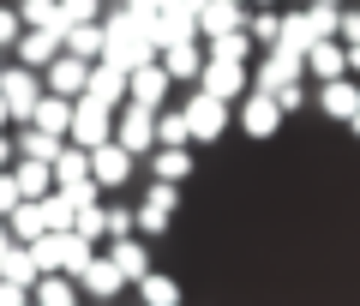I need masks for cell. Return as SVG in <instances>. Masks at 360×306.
I'll return each mask as SVG.
<instances>
[{
	"instance_id": "6f0895ef",
	"label": "cell",
	"mask_w": 360,
	"mask_h": 306,
	"mask_svg": "<svg viewBox=\"0 0 360 306\" xmlns=\"http://www.w3.org/2000/svg\"><path fill=\"white\" fill-rule=\"evenodd\" d=\"M330 6H342V0H330Z\"/></svg>"
},
{
	"instance_id": "74e56055",
	"label": "cell",
	"mask_w": 360,
	"mask_h": 306,
	"mask_svg": "<svg viewBox=\"0 0 360 306\" xmlns=\"http://www.w3.org/2000/svg\"><path fill=\"white\" fill-rule=\"evenodd\" d=\"M139 294H144V300H150V306H174V300H180V288H174V282H168V276H156V270H150V276L139 282Z\"/></svg>"
},
{
	"instance_id": "4316f807",
	"label": "cell",
	"mask_w": 360,
	"mask_h": 306,
	"mask_svg": "<svg viewBox=\"0 0 360 306\" xmlns=\"http://www.w3.org/2000/svg\"><path fill=\"white\" fill-rule=\"evenodd\" d=\"M0 276H13V282H25V288H37L42 264H37V253H30V241H13V253L0 258Z\"/></svg>"
},
{
	"instance_id": "52a82bcc",
	"label": "cell",
	"mask_w": 360,
	"mask_h": 306,
	"mask_svg": "<svg viewBox=\"0 0 360 306\" xmlns=\"http://www.w3.org/2000/svg\"><path fill=\"white\" fill-rule=\"evenodd\" d=\"M42 84L60 90V96H84V90H90V60L72 54V49H60L49 66H42Z\"/></svg>"
},
{
	"instance_id": "484cf974",
	"label": "cell",
	"mask_w": 360,
	"mask_h": 306,
	"mask_svg": "<svg viewBox=\"0 0 360 306\" xmlns=\"http://www.w3.org/2000/svg\"><path fill=\"white\" fill-rule=\"evenodd\" d=\"M60 132H49V127H37V120H25V127H18V156H42V162H54V156H60Z\"/></svg>"
},
{
	"instance_id": "6da1fadb",
	"label": "cell",
	"mask_w": 360,
	"mask_h": 306,
	"mask_svg": "<svg viewBox=\"0 0 360 306\" xmlns=\"http://www.w3.org/2000/svg\"><path fill=\"white\" fill-rule=\"evenodd\" d=\"M103 25H108V54H115L120 66H144V60H156V18H139V13H127V6H108L103 13Z\"/></svg>"
},
{
	"instance_id": "b9f144b4",
	"label": "cell",
	"mask_w": 360,
	"mask_h": 306,
	"mask_svg": "<svg viewBox=\"0 0 360 306\" xmlns=\"http://www.w3.org/2000/svg\"><path fill=\"white\" fill-rule=\"evenodd\" d=\"M60 192H66V198L78 204V210H84V204H96V192H103V180H96V174H84V180H66Z\"/></svg>"
},
{
	"instance_id": "8fae6325",
	"label": "cell",
	"mask_w": 360,
	"mask_h": 306,
	"mask_svg": "<svg viewBox=\"0 0 360 306\" xmlns=\"http://www.w3.org/2000/svg\"><path fill=\"white\" fill-rule=\"evenodd\" d=\"M180 180H156V186H150V198H144L139 204V234H144V241H156V234H162L168 229V217H174V204H180Z\"/></svg>"
},
{
	"instance_id": "f35d334b",
	"label": "cell",
	"mask_w": 360,
	"mask_h": 306,
	"mask_svg": "<svg viewBox=\"0 0 360 306\" xmlns=\"http://www.w3.org/2000/svg\"><path fill=\"white\" fill-rule=\"evenodd\" d=\"M18 18H25V30L30 25H54V18H60V0H18Z\"/></svg>"
},
{
	"instance_id": "681fc988",
	"label": "cell",
	"mask_w": 360,
	"mask_h": 306,
	"mask_svg": "<svg viewBox=\"0 0 360 306\" xmlns=\"http://www.w3.org/2000/svg\"><path fill=\"white\" fill-rule=\"evenodd\" d=\"M13 162H18V156H13V144H6V132H0V174H6Z\"/></svg>"
},
{
	"instance_id": "f907efd6",
	"label": "cell",
	"mask_w": 360,
	"mask_h": 306,
	"mask_svg": "<svg viewBox=\"0 0 360 306\" xmlns=\"http://www.w3.org/2000/svg\"><path fill=\"white\" fill-rule=\"evenodd\" d=\"M348 72L360 78V42H348Z\"/></svg>"
},
{
	"instance_id": "9a60e30c",
	"label": "cell",
	"mask_w": 360,
	"mask_h": 306,
	"mask_svg": "<svg viewBox=\"0 0 360 306\" xmlns=\"http://www.w3.org/2000/svg\"><path fill=\"white\" fill-rule=\"evenodd\" d=\"M78 288H84L90 300H115V294L127 288V276H120V264H115V258H90V264L78 270Z\"/></svg>"
},
{
	"instance_id": "7dc6e473",
	"label": "cell",
	"mask_w": 360,
	"mask_h": 306,
	"mask_svg": "<svg viewBox=\"0 0 360 306\" xmlns=\"http://www.w3.org/2000/svg\"><path fill=\"white\" fill-rule=\"evenodd\" d=\"M276 102H283V108H288V115H295V108H300V102H307V90H300V84H288V90H276Z\"/></svg>"
},
{
	"instance_id": "7a4b0ae2",
	"label": "cell",
	"mask_w": 360,
	"mask_h": 306,
	"mask_svg": "<svg viewBox=\"0 0 360 306\" xmlns=\"http://www.w3.org/2000/svg\"><path fill=\"white\" fill-rule=\"evenodd\" d=\"M42 72L37 66H25V60H13V66H0V96H6V108H13V120L25 127L30 115H37V102H42Z\"/></svg>"
},
{
	"instance_id": "1f68e13d",
	"label": "cell",
	"mask_w": 360,
	"mask_h": 306,
	"mask_svg": "<svg viewBox=\"0 0 360 306\" xmlns=\"http://www.w3.org/2000/svg\"><path fill=\"white\" fill-rule=\"evenodd\" d=\"M186 174H193L186 144H156V180H186Z\"/></svg>"
},
{
	"instance_id": "bcb514c9",
	"label": "cell",
	"mask_w": 360,
	"mask_h": 306,
	"mask_svg": "<svg viewBox=\"0 0 360 306\" xmlns=\"http://www.w3.org/2000/svg\"><path fill=\"white\" fill-rule=\"evenodd\" d=\"M120 6H127V13H139V18H156L168 0H120Z\"/></svg>"
},
{
	"instance_id": "e0dca14e",
	"label": "cell",
	"mask_w": 360,
	"mask_h": 306,
	"mask_svg": "<svg viewBox=\"0 0 360 306\" xmlns=\"http://www.w3.org/2000/svg\"><path fill=\"white\" fill-rule=\"evenodd\" d=\"M319 108H324V115H330V120H354V108H360V84H354V78H324V90H319Z\"/></svg>"
},
{
	"instance_id": "f546056e",
	"label": "cell",
	"mask_w": 360,
	"mask_h": 306,
	"mask_svg": "<svg viewBox=\"0 0 360 306\" xmlns=\"http://www.w3.org/2000/svg\"><path fill=\"white\" fill-rule=\"evenodd\" d=\"M246 37H252L258 49H276V42H283V18L270 13V6H252V13H246Z\"/></svg>"
},
{
	"instance_id": "836d02e7",
	"label": "cell",
	"mask_w": 360,
	"mask_h": 306,
	"mask_svg": "<svg viewBox=\"0 0 360 306\" xmlns=\"http://www.w3.org/2000/svg\"><path fill=\"white\" fill-rule=\"evenodd\" d=\"M252 54V37L246 30H222V37H210V60H246Z\"/></svg>"
},
{
	"instance_id": "f1b7e54d",
	"label": "cell",
	"mask_w": 360,
	"mask_h": 306,
	"mask_svg": "<svg viewBox=\"0 0 360 306\" xmlns=\"http://www.w3.org/2000/svg\"><path fill=\"white\" fill-rule=\"evenodd\" d=\"M84 174H90V151L66 139L60 156H54V186H66V180H84Z\"/></svg>"
},
{
	"instance_id": "4dcf8cb0",
	"label": "cell",
	"mask_w": 360,
	"mask_h": 306,
	"mask_svg": "<svg viewBox=\"0 0 360 306\" xmlns=\"http://www.w3.org/2000/svg\"><path fill=\"white\" fill-rule=\"evenodd\" d=\"M156 144H193V120H186V108H156Z\"/></svg>"
},
{
	"instance_id": "8992f818",
	"label": "cell",
	"mask_w": 360,
	"mask_h": 306,
	"mask_svg": "<svg viewBox=\"0 0 360 306\" xmlns=\"http://www.w3.org/2000/svg\"><path fill=\"white\" fill-rule=\"evenodd\" d=\"M283 115H288V108L276 102V90H264V84L246 90V102H240V127L252 132V139H270V132L283 127Z\"/></svg>"
},
{
	"instance_id": "d6986e66",
	"label": "cell",
	"mask_w": 360,
	"mask_h": 306,
	"mask_svg": "<svg viewBox=\"0 0 360 306\" xmlns=\"http://www.w3.org/2000/svg\"><path fill=\"white\" fill-rule=\"evenodd\" d=\"M108 258L120 264V276H127V282H144V276H150V253H144L139 234H120V241H108Z\"/></svg>"
},
{
	"instance_id": "d590c367",
	"label": "cell",
	"mask_w": 360,
	"mask_h": 306,
	"mask_svg": "<svg viewBox=\"0 0 360 306\" xmlns=\"http://www.w3.org/2000/svg\"><path fill=\"white\" fill-rule=\"evenodd\" d=\"M42 217H49V229H72V222H78V204L66 198L60 186H54L49 198H42Z\"/></svg>"
},
{
	"instance_id": "7402d4cb",
	"label": "cell",
	"mask_w": 360,
	"mask_h": 306,
	"mask_svg": "<svg viewBox=\"0 0 360 306\" xmlns=\"http://www.w3.org/2000/svg\"><path fill=\"white\" fill-rule=\"evenodd\" d=\"M13 174H18V192L25 198H49L54 192V162H42V156H18Z\"/></svg>"
},
{
	"instance_id": "603a6c76",
	"label": "cell",
	"mask_w": 360,
	"mask_h": 306,
	"mask_svg": "<svg viewBox=\"0 0 360 306\" xmlns=\"http://www.w3.org/2000/svg\"><path fill=\"white\" fill-rule=\"evenodd\" d=\"M66 49L84 54V60H103V54H108V25H103V18H90V25H66Z\"/></svg>"
},
{
	"instance_id": "816d5d0a",
	"label": "cell",
	"mask_w": 360,
	"mask_h": 306,
	"mask_svg": "<svg viewBox=\"0 0 360 306\" xmlns=\"http://www.w3.org/2000/svg\"><path fill=\"white\" fill-rule=\"evenodd\" d=\"M0 127H13V108H6V96H0Z\"/></svg>"
},
{
	"instance_id": "ab89813d",
	"label": "cell",
	"mask_w": 360,
	"mask_h": 306,
	"mask_svg": "<svg viewBox=\"0 0 360 306\" xmlns=\"http://www.w3.org/2000/svg\"><path fill=\"white\" fill-rule=\"evenodd\" d=\"M108 210V241H120V234H139V210H127V204H103Z\"/></svg>"
},
{
	"instance_id": "ac0fdd59",
	"label": "cell",
	"mask_w": 360,
	"mask_h": 306,
	"mask_svg": "<svg viewBox=\"0 0 360 306\" xmlns=\"http://www.w3.org/2000/svg\"><path fill=\"white\" fill-rule=\"evenodd\" d=\"M198 30H205V37L246 30V6H240V0H205V6H198Z\"/></svg>"
},
{
	"instance_id": "d6a6232c",
	"label": "cell",
	"mask_w": 360,
	"mask_h": 306,
	"mask_svg": "<svg viewBox=\"0 0 360 306\" xmlns=\"http://www.w3.org/2000/svg\"><path fill=\"white\" fill-rule=\"evenodd\" d=\"M90 258H96V241H84L78 229H66V253H60V270H66V276H78V270H84Z\"/></svg>"
},
{
	"instance_id": "7bdbcfd3",
	"label": "cell",
	"mask_w": 360,
	"mask_h": 306,
	"mask_svg": "<svg viewBox=\"0 0 360 306\" xmlns=\"http://www.w3.org/2000/svg\"><path fill=\"white\" fill-rule=\"evenodd\" d=\"M18 37H25V18L13 6H0V49H18Z\"/></svg>"
},
{
	"instance_id": "30bf717a",
	"label": "cell",
	"mask_w": 360,
	"mask_h": 306,
	"mask_svg": "<svg viewBox=\"0 0 360 306\" xmlns=\"http://www.w3.org/2000/svg\"><path fill=\"white\" fill-rule=\"evenodd\" d=\"M186 120H193V139H198V144H217L222 127H229V102L210 96V90H198V96L186 102Z\"/></svg>"
},
{
	"instance_id": "c3c4849f",
	"label": "cell",
	"mask_w": 360,
	"mask_h": 306,
	"mask_svg": "<svg viewBox=\"0 0 360 306\" xmlns=\"http://www.w3.org/2000/svg\"><path fill=\"white\" fill-rule=\"evenodd\" d=\"M342 42H360V13H342Z\"/></svg>"
},
{
	"instance_id": "cb8c5ba5",
	"label": "cell",
	"mask_w": 360,
	"mask_h": 306,
	"mask_svg": "<svg viewBox=\"0 0 360 306\" xmlns=\"http://www.w3.org/2000/svg\"><path fill=\"white\" fill-rule=\"evenodd\" d=\"M30 300H42V306H72V300H78V276H66V270H42L37 288H30Z\"/></svg>"
},
{
	"instance_id": "d4e9b609",
	"label": "cell",
	"mask_w": 360,
	"mask_h": 306,
	"mask_svg": "<svg viewBox=\"0 0 360 306\" xmlns=\"http://www.w3.org/2000/svg\"><path fill=\"white\" fill-rule=\"evenodd\" d=\"M162 66H168V78H198V72H205V49H198V37L193 42H168Z\"/></svg>"
},
{
	"instance_id": "9c48e42d",
	"label": "cell",
	"mask_w": 360,
	"mask_h": 306,
	"mask_svg": "<svg viewBox=\"0 0 360 306\" xmlns=\"http://www.w3.org/2000/svg\"><path fill=\"white\" fill-rule=\"evenodd\" d=\"M246 60H210L205 54V72H198V90H210V96H222V102H234V96H246Z\"/></svg>"
},
{
	"instance_id": "277c9868",
	"label": "cell",
	"mask_w": 360,
	"mask_h": 306,
	"mask_svg": "<svg viewBox=\"0 0 360 306\" xmlns=\"http://www.w3.org/2000/svg\"><path fill=\"white\" fill-rule=\"evenodd\" d=\"M115 139L127 144L132 156H144V151H156V108H144V102H120V115H115Z\"/></svg>"
},
{
	"instance_id": "ba28073f",
	"label": "cell",
	"mask_w": 360,
	"mask_h": 306,
	"mask_svg": "<svg viewBox=\"0 0 360 306\" xmlns=\"http://www.w3.org/2000/svg\"><path fill=\"white\" fill-rule=\"evenodd\" d=\"M90 96H103L108 108H120V102L132 96V66H120L115 54H103V60H90Z\"/></svg>"
},
{
	"instance_id": "2e32d148",
	"label": "cell",
	"mask_w": 360,
	"mask_h": 306,
	"mask_svg": "<svg viewBox=\"0 0 360 306\" xmlns=\"http://www.w3.org/2000/svg\"><path fill=\"white\" fill-rule=\"evenodd\" d=\"M168 66L162 60H144V66H132V102H144V108H162L168 102Z\"/></svg>"
},
{
	"instance_id": "4fadbf2b",
	"label": "cell",
	"mask_w": 360,
	"mask_h": 306,
	"mask_svg": "<svg viewBox=\"0 0 360 306\" xmlns=\"http://www.w3.org/2000/svg\"><path fill=\"white\" fill-rule=\"evenodd\" d=\"M90 174L103 180V192H115L120 180L132 174V151H127V144H120V139H103V144H96V151H90Z\"/></svg>"
},
{
	"instance_id": "44dd1931",
	"label": "cell",
	"mask_w": 360,
	"mask_h": 306,
	"mask_svg": "<svg viewBox=\"0 0 360 306\" xmlns=\"http://www.w3.org/2000/svg\"><path fill=\"white\" fill-rule=\"evenodd\" d=\"M72 108H78V96H60V90H42V102H37V127H49V132H72Z\"/></svg>"
},
{
	"instance_id": "9f6ffc18",
	"label": "cell",
	"mask_w": 360,
	"mask_h": 306,
	"mask_svg": "<svg viewBox=\"0 0 360 306\" xmlns=\"http://www.w3.org/2000/svg\"><path fill=\"white\" fill-rule=\"evenodd\" d=\"M240 6H252V0H240Z\"/></svg>"
},
{
	"instance_id": "ee69618b",
	"label": "cell",
	"mask_w": 360,
	"mask_h": 306,
	"mask_svg": "<svg viewBox=\"0 0 360 306\" xmlns=\"http://www.w3.org/2000/svg\"><path fill=\"white\" fill-rule=\"evenodd\" d=\"M18 198H25V192H18V174L6 168V174H0V217H13V210H18Z\"/></svg>"
},
{
	"instance_id": "f5cc1de1",
	"label": "cell",
	"mask_w": 360,
	"mask_h": 306,
	"mask_svg": "<svg viewBox=\"0 0 360 306\" xmlns=\"http://www.w3.org/2000/svg\"><path fill=\"white\" fill-rule=\"evenodd\" d=\"M348 127H354V139H360V108H354V120H348Z\"/></svg>"
},
{
	"instance_id": "3957f363",
	"label": "cell",
	"mask_w": 360,
	"mask_h": 306,
	"mask_svg": "<svg viewBox=\"0 0 360 306\" xmlns=\"http://www.w3.org/2000/svg\"><path fill=\"white\" fill-rule=\"evenodd\" d=\"M72 144H84V151H96L103 139H115V108H108L103 96H78V108H72V132H66Z\"/></svg>"
},
{
	"instance_id": "7c38bea8",
	"label": "cell",
	"mask_w": 360,
	"mask_h": 306,
	"mask_svg": "<svg viewBox=\"0 0 360 306\" xmlns=\"http://www.w3.org/2000/svg\"><path fill=\"white\" fill-rule=\"evenodd\" d=\"M193 37H205V30H198V6L168 0L162 13H156V49H168V42H193Z\"/></svg>"
},
{
	"instance_id": "ffe728a7",
	"label": "cell",
	"mask_w": 360,
	"mask_h": 306,
	"mask_svg": "<svg viewBox=\"0 0 360 306\" xmlns=\"http://www.w3.org/2000/svg\"><path fill=\"white\" fill-rule=\"evenodd\" d=\"M307 72L312 78H342L348 72V42H336V37L312 42V49H307Z\"/></svg>"
},
{
	"instance_id": "5bb4252c",
	"label": "cell",
	"mask_w": 360,
	"mask_h": 306,
	"mask_svg": "<svg viewBox=\"0 0 360 306\" xmlns=\"http://www.w3.org/2000/svg\"><path fill=\"white\" fill-rule=\"evenodd\" d=\"M300 72H307V54H295V49H276L264 54V66H258V84L264 90H288V84H300Z\"/></svg>"
},
{
	"instance_id": "5b68a950",
	"label": "cell",
	"mask_w": 360,
	"mask_h": 306,
	"mask_svg": "<svg viewBox=\"0 0 360 306\" xmlns=\"http://www.w3.org/2000/svg\"><path fill=\"white\" fill-rule=\"evenodd\" d=\"M60 49H66V18H54V25H30L25 37H18L13 54H18L25 66H37V72H42V66H49Z\"/></svg>"
},
{
	"instance_id": "11a10c76",
	"label": "cell",
	"mask_w": 360,
	"mask_h": 306,
	"mask_svg": "<svg viewBox=\"0 0 360 306\" xmlns=\"http://www.w3.org/2000/svg\"><path fill=\"white\" fill-rule=\"evenodd\" d=\"M252 6H270V0H252Z\"/></svg>"
},
{
	"instance_id": "f6af8a7d",
	"label": "cell",
	"mask_w": 360,
	"mask_h": 306,
	"mask_svg": "<svg viewBox=\"0 0 360 306\" xmlns=\"http://www.w3.org/2000/svg\"><path fill=\"white\" fill-rule=\"evenodd\" d=\"M18 300H30V288L13 282V276H0V306H18Z\"/></svg>"
},
{
	"instance_id": "e575fe53",
	"label": "cell",
	"mask_w": 360,
	"mask_h": 306,
	"mask_svg": "<svg viewBox=\"0 0 360 306\" xmlns=\"http://www.w3.org/2000/svg\"><path fill=\"white\" fill-rule=\"evenodd\" d=\"M312 42H319V37H312V25H307V6H300V13H288V18H283V49L307 54Z\"/></svg>"
},
{
	"instance_id": "60d3db41",
	"label": "cell",
	"mask_w": 360,
	"mask_h": 306,
	"mask_svg": "<svg viewBox=\"0 0 360 306\" xmlns=\"http://www.w3.org/2000/svg\"><path fill=\"white\" fill-rule=\"evenodd\" d=\"M60 18L66 25H90V18H103V0H60Z\"/></svg>"
},
{
	"instance_id": "83f0119b",
	"label": "cell",
	"mask_w": 360,
	"mask_h": 306,
	"mask_svg": "<svg viewBox=\"0 0 360 306\" xmlns=\"http://www.w3.org/2000/svg\"><path fill=\"white\" fill-rule=\"evenodd\" d=\"M6 229H13L18 241H37V234H49V217H42V198H18V210L6 217Z\"/></svg>"
},
{
	"instance_id": "db71d44e",
	"label": "cell",
	"mask_w": 360,
	"mask_h": 306,
	"mask_svg": "<svg viewBox=\"0 0 360 306\" xmlns=\"http://www.w3.org/2000/svg\"><path fill=\"white\" fill-rule=\"evenodd\" d=\"M186 6H205V0H186Z\"/></svg>"
},
{
	"instance_id": "8d00e7d4",
	"label": "cell",
	"mask_w": 360,
	"mask_h": 306,
	"mask_svg": "<svg viewBox=\"0 0 360 306\" xmlns=\"http://www.w3.org/2000/svg\"><path fill=\"white\" fill-rule=\"evenodd\" d=\"M78 234H84V241H108V210L103 204H84V210H78V222H72Z\"/></svg>"
}]
</instances>
